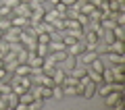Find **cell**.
<instances>
[{"label":"cell","mask_w":125,"mask_h":110,"mask_svg":"<svg viewBox=\"0 0 125 110\" xmlns=\"http://www.w3.org/2000/svg\"><path fill=\"white\" fill-rule=\"evenodd\" d=\"M19 60H17V54L15 52H4V56H2V66L6 69V73H13L15 69H17Z\"/></svg>","instance_id":"cell-1"},{"label":"cell","mask_w":125,"mask_h":110,"mask_svg":"<svg viewBox=\"0 0 125 110\" xmlns=\"http://www.w3.org/2000/svg\"><path fill=\"white\" fill-rule=\"evenodd\" d=\"M96 92H98V83H94V81H88V83L83 85V92H81V96H83L85 100H92V98L96 96Z\"/></svg>","instance_id":"cell-2"},{"label":"cell","mask_w":125,"mask_h":110,"mask_svg":"<svg viewBox=\"0 0 125 110\" xmlns=\"http://www.w3.org/2000/svg\"><path fill=\"white\" fill-rule=\"evenodd\" d=\"M85 50V44H83V40H77L75 44H71V46H67V54H71V56H79L81 52Z\"/></svg>","instance_id":"cell-3"},{"label":"cell","mask_w":125,"mask_h":110,"mask_svg":"<svg viewBox=\"0 0 125 110\" xmlns=\"http://www.w3.org/2000/svg\"><path fill=\"white\" fill-rule=\"evenodd\" d=\"M121 98H123V92H111V93H106V96H104V106L111 108V106H115L117 100H121Z\"/></svg>","instance_id":"cell-4"},{"label":"cell","mask_w":125,"mask_h":110,"mask_svg":"<svg viewBox=\"0 0 125 110\" xmlns=\"http://www.w3.org/2000/svg\"><path fill=\"white\" fill-rule=\"evenodd\" d=\"M65 75H67V73H65V71L61 69V66H54V71L52 73H50V77H52V81H54V85H62V81H65Z\"/></svg>","instance_id":"cell-5"},{"label":"cell","mask_w":125,"mask_h":110,"mask_svg":"<svg viewBox=\"0 0 125 110\" xmlns=\"http://www.w3.org/2000/svg\"><path fill=\"white\" fill-rule=\"evenodd\" d=\"M77 64H79V62H77V56H71V54H69V56L65 58V60H62L58 66H61V69L65 71V73H69V71H71L73 66H77Z\"/></svg>","instance_id":"cell-6"},{"label":"cell","mask_w":125,"mask_h":110,"mask_svg":"<svg viewBox=\"0 0 125 110\" xmlns=\"http://www.w3.org/2000/svg\"><path fill=\"white\" fill-rule=\"evenodd\" d=\"M104 58L108 60V64H121V62H125V56H123V54L111 52V50H106V54H104Z\"/></svg>","instance_id":"cell-7"},{"label":"cell","mask_w":125,"mask_h":110,"mask_svg":"<svg viewBox=\"0 0 125 110\" xmlns=\"http://www.w3.org/2000/svg\"><path fill=\"white\" fill-rule=\"evenodd\" d=\"M19 33H21V27H10V29L4 31V40L6 42H19Z\"/></svg>","instance_id":"cell-8"},{"label":"cell","mask_w":125,"mask_h":110,"mask_svg":"<svg viewBox=\"0 0 125 110\" xmlns=\"http://www.w3.org/2000/svg\"><path fill=\"white\" fill-rule=\"evenodd\" d=\"M10 23H13L15 27H21V29L29 27V19L27 17H19V15H13V17H10Z\"/></svg>","instance_id":"cell-9"},{"label":"cell","mask_w":125,"mask_h":110,"mask_svg":"<svg viewBox=\"0 0 125 110\" xmlns=\"http://www.w3.org/2000/svg\"><path fill=\"white\" fill-rule=\"evenodd\" d=\"M106 50H111V52H117V54H123L125 44H123V40H115V42H111V44L106 46Z\"/></svg>","instance_id":"cell-10"},{"label":"cell","mask_w":125,"mask_h":110,"mask_svg":"<svg viewBox=\"0 0 125 110\" xmlns=\"http://www.w3.org/2000/svg\"><path fill=\"white\" fill-rule=\"evenodd\" d=\"M79 10H81V4H79V2H73V4L67 6V17L69 19H75L77 15H79Z\"/></svg>","instance_id":"cell-11"},{"label":"cell","mask_w":125,"mask_h":110,"mask_svg":"<svg viewBox=\"0 0 125 110\" xmlns=\"http://www.w3.org/2000/svg\"><path fill=\"white\" fill-rule=\"evenodd\" d=\"M52 9H54V13H56V17H58V19H67V4L58 2V4H54Z\"/></svg>","instance_id":"cell-12"},{"label":"cell","mask_w":125,"mask_h":110,"mask_svg":"<svg viewBox=\"0 0 125 110\" xmlns=\"http://www.w3.org/2000/svg\"><path fill=\"white\" fill-rule=\"evenodd\" d=\"M15 75H31V66L27 64V62H21V64H17V69L13 71Z\"/></svg>","instance_id":"cell-13"},{"label":"cell","mask_w":125,"mask_h":110,"mask_svg":"<svg viewBox=\"0 0 125 110\" xmlns=\"http://www.w3.org/2000/svg\"><path fill=\"white\" fill-rule=\"evenodd\" d=\"M36 54H40V56H48V54H50L48 44H40V42H38V46H36Z\"/></svg>","instance_id":"cell-14"},{"label":"cell","mask_w":125,"mask_h":110,"mask_svg":"<svg viewBox=\"0 0 125 110\" xmlns=\"http://www.w3.org/2000/svg\"><path fill=\"white\" fill-rule=\"evenodd\" d=\"M113 35H115V40H125L123 25H115V27H113Z\"/></svg>","instance_id":"cell-15"},{"label":"cell","mask_w":125,"mask_h":110,"mask_svg":"<svg viewBox=\"0 0 125 110\" xmlns=\"http://www.w3.org/2000/svg\"><path fill=\"white\" fill-rule=\"evenodd\" d=\"M13 27V23H10V17H0V31H6Z\"/></svg>","instance_id":"cell-16"},{"label":"cell","mask_w":125,"mask_h":110,"mask_svg":"<svg viewBox=\"0 0 125 110\" xmlns=\"http://www.w3.org/2000/svg\"><path fill=\"white\" fill-rule=\"evenodd\" d=\"M52 98H56V100L65 98V92H62V85H52Z\"/></svg>","instance_id":"cell-17"},{"label":"cell","mask_w":125,"mask_h":110,"mask_svg":"<svg viewBox=\"0 0 125 110\" xmlns=\"http://www.w3.org/2000/svg\"><path fill=\"white\" fill-rule=\"evenodd\" d=\"M36 40L40 42V44H50V40H52V33H38Z\"/></svg>","instance_id":"cell-18"},{"label":"cell","mask_w":125,"mask_h":110,"mask_svg":"<svg viewBox=\"0 0 125 110\" xmlns=\"http://www.w3.org/2000/svg\"><path fill=\"white\" fill-rule=\"evenodd\" d=\"M40 96H42V100H50V98H52V87H46V85H42Z\"/></svg>","instance_id":"cell-19"},{"label":"cell","mask_w":125,"mask_h":110,"mask_svg":"<svg viewBox=\"0 0 125 110\" xmlns=\"http://www.w3.org/2000/svg\"><path fill=\"white\" fill-rule=\"evenodd\" d=\"M102 37H104V42H106V46L111 44V42H115V35H113V29H104Z\"/></svg>","instance_id":"cell-20"},{"label":"cell","mask_w":125,"mask_h":110,"mask_svg":"<svg viewBox=\"0 0 125 110\" xmlns=\"http://www.w3.org/2000/svg\"><path fill=\"white\" fill-rule=\"evenodd\" d=\"M0 17H13V9L6 6V4H2L0 6Z\"/></svg>","instance_id":"cell-21"},{"label":"cell","mask_w":125,"mask_h":110,"mask_svg":"<svg viewBox=\"0 0 125 110\" xmlns=\"http://www.w3.org/2000/svg\"><path fill=\"white\" fill-rule=\"evenodd\" d=\"M75 19H77V23H79L81 27H85V25H88V21H90V19H88V15H83V13H79Z\"/></svg>","instance_id":"cell-22"},{"label":"cell","mask_w":125,"mask_h":110,"mask_svg":"<svg viewBox=\"0 0 125 110\" xmlns=\"http://www.w3.org/2000/svg\"><path fill=\"white\" fill-rule=\"evenodd\" d=\"M4 4H6V6H10V9H15V6L19 4V0H4Z\"/></svg>","instance_id":"cell-23"},{"label":"cell","mask_w":125,"mask_h":110,"mask_svg":"<svg viewBox=\"0 0 125 110\" xmlns=\"http://www.w3.org/2000/svg\"><path fill=\"white\" fill-rule=\"evenodd\" d=\"M0 110H6V98L0 93Z\"/></svg>","instance_id":"cell-24"},{"label":"cell","mask_w":125,"mask_h":110,"mask_svg":"<svg viewBox=\"0 0 125 110\" xmlns=\"http://www.w3.org/2000/svg\"><path fill=\"white\" fill-rule=\"evenodd\" d=\"M61 2H62V4H67V6H69V4H73L75 0H61Z\"/></svg>","instance_id":"cell-25"},{"label":"cell","mask_w":125,"mask_h":110,"mask_svg":"<svg viewBox=\"0 0 125 110\" xmlns=\"http://www.w3.org/2000/svg\"><path fill=\"white\" fill-rule=\"evenodd\" d=\"M48 2H50V4L54 6V4H58V2H61V0H48Z\"/></svg>","instance_id":"cell-26"},{"label":"cell","mask_w":125,"mask_h":110,"mask_svg":"<svg viewBox=\"0 0 125 110\" xmlns=\"http://www.w3.org/2000/svg\"><path fill=\"white\" fill-rule=\"evenodd\" d=\"M75 2H79V4H83V2H88V0H75Z\"/></svg>","instance_id":"cell-27"},{"label":"cell","mask_w":125,"mask_h":110,"mask_svg":"<svg viewBox=\"0 0 125 110\" xmlns=\"http://www.w3.org/2000/svg\"><path fill=\"white\" fill-rule=\"evenodd\" d=\"M19 2H27V4H29V2H31V0H19Z\"/></svg>","instance_id":"cell-28"},{"label":"cell","mask_w":125,"mask_h":110,"mask_svg":"<svg viewBox=\"0 0 125 110\" xmlns=\"http://www.w3.org/2000/svg\"><path fill=\"white\" fill-rule=\"evenodd\" d=\"M38 2H42V4H44V2H48V0H38Z\"/></svg>","instance_id":"cell-29"}]
</instances>
